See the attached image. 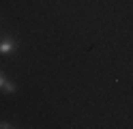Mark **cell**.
<instances>
[{
    "instance_id": "cell-1",
    "label": "cell",
    "mask_w": 133,
    "mask_h": 129,
    "mask_svg": "<svg viewBox=\"0 0 133 129\" xmlns=\"http://www.w3.org/2000/svg\"><path fill=\"white\" fill-rule=\"evenodd\" d=\"M11 50H13V43H11V41L0 43V52H11Z\"/></svg>"
},
{
    "instance_id": "cell-3",
    "label": "cell",
    "mask_w": 133,
    "mask_h": 129,
    "mask_svg": "<svg viewBox=\"0 0 133 129\" xmlns=\"http://www.w3.org/2000/svg\"><path fill=\"white\" fill-rule=\"evenodd\" d=\"M4 82H6V80H4V75L0 73V88H2V86H4Z\"/></svg>"
},
{
    "instance_id": "cell-4",
    "label": "cell",
    "mask_w": 133,
    "mask_h": 129,
    "mask_svg": "<svg viewBox=\"0 0 133 129\" xmlns=\"http://www.w3.org/2000/svg\"><path fill=\"white\" fill-rule=\"evenodd\" d=\"M6 127H11L9 123H0V129H6Z\"/></svg>"
},
{
    "instance_id": "cell-2",
    "label": "cell",
    "mask_w": 133,
    "mask_h": 129,
    "mask_svg": "<svg viewBox=\"0 0 133 129\" xmlns=\"http://www.w3.org/2000/svg\"><path fill=\"white\" fill-rule=\"evenodd\" d=\"M2 88H4L6 93H13V90H15V86H13L11 82H4V86H2Z\"/></svg>"
}]
</instances>
